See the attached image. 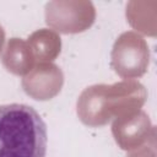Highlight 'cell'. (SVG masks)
I'll return each mask as SVG.
<instances>
[{"label": "cell", "instance_id": "obj_1", "mask_svg": "<svg viewBox=\"0 0 157 157\" xmlns=\"http://www.w3.org/2000/svg\"><path fill=\"white\" fill-rule=\"evenodd\" d=\"M47 125L27 104L0 105V157H44Z\"/></svg>", "mask_w": 157, "mask_h": 157}]
</instances>
